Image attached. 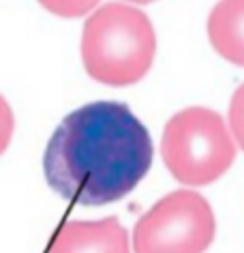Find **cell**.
Returning a JSON list of instances; mask_svg holds the SVG:
<instances>
[{"label":"cell","instance_id":"cell-1","mask_svg":"<svg viewBox=\"0 0 244 253\" xmlns=\"http://www.w3.org/2000/svg\"><path fill=\"white\" fill-rule=\"evenodd\" d=\"M152 166V140L118 101H97L62 118L49 137L43 172L60 198L86 206L122 200Z\"/></svg>","mask_w":244,"mask_h":253},{"label":"cell","instance_id":"cell-2","mask_svg":"<svg viewBox=\"0 0 244 253\" xmlns=\"http://www.w3.org/2000/svg\"><path fill=\"white\" fill-rule=\"evenodd\" d=\"M156 54L152 22L139 9L109 2L84 24L81 60L92 80L107 86L137 84Z\"/></svg>","mask_w":244,"mask_h":253},{"label":"cell","instance_id":"cell-3","mask_svg":"<svg viewBox=\"0 0 244 253\" xmlns=\"http://www.w3.org/2000/svg\"><path fill=\"white\" fill-rule=\"evenodd\" d=\"M161 157L178 182L210 185L231 168L236 140L218 112L186 107L165 125Z\"/></svg>","mask_w":244,"mask_h":253},{"label":"cell","instance_id":"cell-4","mask_svg":"<svg viewBox=\"0 0 244 253\" xmlns=\"http://www.w3.org/2000/svg\"><path fill=\"white\" fill-rule=\"evenodd\" d=\"M214 212L204 195L174 191L135 223V253H204L214 240Z\"/></svg>","mask_w":244,"mask_h":253},{"label":"cell","instance_id":"cell-5","mask_svg":"<svg viewBox=\"0 0 244 253\" xmlns=\"http://www.w3.org/2000/svg\"><path fill=\"white\" fill-rule=\"evenodd\" d=\"M47 253H131L129 234L116 217L99 221H67Z\"/></svg>","mask_w":244,"mask_h":253},{"label":"cell","instance_id":"cell-6","mask_svg":"<svg viewBox=\"0 0 244 253\" xmlns=\"http://www.w3.org/2000/svg\"><path fill=\"white\" fill-rule=\"evenodd\" d=\"M208 39L225 60L244 67V0H221L212 9Z\"/></svg>","mask_w":244,"mask_h":253},{"label":"cell","instance_id":"cell-7","mask_svg":"<svg viewBox=\"0 0 244 253\" xmlns=\"http://www.w3.org/2000/svg\"><path fill=\"white\" fill-rule=\"evenodd\" d=\"M39 2L58 17H81L95 9L101 0H39Z\"/></svg>","mask_w":244,"mask_h":253},{"label":"cell","instance_id":"cell-8","mask_svg":"<svg viewBox=\"0 0 244 253\" xmlns=\"http://www.w3.org/2000/svg\"><path fill=\"white\" fill-rule=\"evenodd\" d=\"M229 129L236 144L244 150V84L238 88L229 103Z\"/></svg>","mask_w":244,"mask_h":253},{"label":"cell","instance_id":"cell-9","mask_svg":"<svg viewBox=\"0 0 244 253\" xmlns=\"http://www.w3.org/2000/svg\"><path fill=\"white\" fill-rule=\"evenodd\" d=\"M13 129H15L13 110H11L9 101L0 94V155L7 150L11 137H13Z\"/></svg>","mask_w":244,"mask_h":253},{"label":"cell","instance_id":"cell-10","mask_svg":"<svg viewBox=\"0 0 244 253\" xmlns=\"http://www.w3.org/2000/svg\"><path fill=\"white\" fill-rule=\"evenodd\" d=\"M127 2H135V4H148V2H154V0H127Z\"/></svg>","mask_w":244,"mask_h":253}]
</instances>
